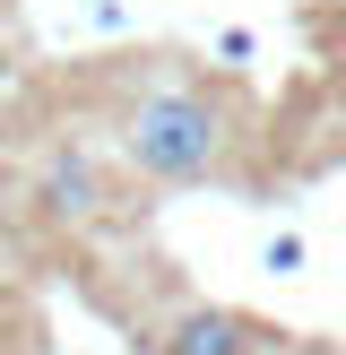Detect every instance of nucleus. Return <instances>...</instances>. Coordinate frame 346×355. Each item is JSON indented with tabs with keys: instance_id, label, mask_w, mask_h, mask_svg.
<instances>
[{
	"instance_id": "nucleus-3",
	"label": "nucleus",
	"mask_w": 346,
	"mask_h": 355,
	"mask_svg": "<svg viewBox=\"0 0 346 355\" xmlns=\"http://www.w3.org/2000/svg\"><path fill=\"white\" fill-rule=\"evenodd\" d=\"M44 200H52V217H95L104 182H95L86 156H52V165H44Z\"/></svg>"
},
{
	"instance_id": "nucleus-2",
	"label": "nucleus",
	"mask_w": 346,
	"mask_h": 355,
	"mask_svg": "<svg viewBox=\"0 0 346 355\" xmlns=\"http://www.w3.org/2000/svg\"><path fill=\"white\" fill-rule=\"evenodd\" d=\"M165 355H260V329L242 321V312H182V321L165 329Z\"/></svg>"
},
{
	"instance_id": "nucleus-4",
	"label": "nucleus",
	"mask_w": 346,
	"mask_h": 355,
	"mask_svg": "<svg viewBox=\"0 0 346 355\" xmlns=\"http://www.w3.org/2000/svg\"><path fill=\"white\" fill-rule=\"evenodd\" d=\"M0 96H9V61H0Z\"/></svg>"
},
{
	"instance_id": "nucleus-1",
	"label": "nucleus",
	"mask_w": 346,
	"mask_h": 355,
	"mask_svg": "<svg viewBox=\"0 0 346 355\" xmlns=\"http://www.w3.org/2000/svg\"><path fill=\"white\" fill-rule=\"evenodd\" d=\"M121 148H130V165L156 173V182H199V173L217 165V148H225V121H217V104H208V96L165 87V96H147V104L130 113Z\"/></svg>"
}]
</instances>
